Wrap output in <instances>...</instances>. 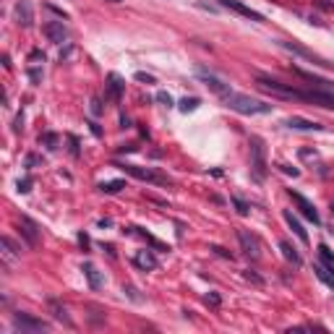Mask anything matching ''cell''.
Wrapping results in <instances>:
<instances>
[{
    "mask_svg": "<svg viewBox=\"0 0 334 334\" xmlns=\"http://www.w3.org/2000/svg\"><path fill=\"white\" fill-rule=\"evenodd\" d=\"M225 107H230L233 113H240V115H266L272 113V105H266L261 99H253L248 94H240V91H230V94L222 97Z\"/></svg>",
    "mask_w": 334,
    "mask_h": 334,
    "instance_id": "1",
    "label": "cell"
},
{
    "mask_svg": "<svg viewBox=\"0 0 334 334\" xmlns=\"http://www.w3.org/2000/svg\"><path fill=\"white\" fill-rule=\"evenodd\" d=\"M256 86L261 89V91H266V94H272V97L303 102V89L290 86V84H282V81H277L272 76H264V73H256Z\"/></svg>",
    "mask_w": 334,
    "mask_h": 334,
    "instance_id": "2",
    "label": "cell"
},
{
    "mask_svg": "<svg viewBox=\"0 0 334 334\" xmlns=\"http://www.w3.org/2000/svg\"><path fill=\"white\" fill-rule=\"evenodd\" d=\"M115 167H120V170H123V172H128V175H133L136 180L154 183V185H170V180H167L165 175H160V172L149 170V167H138V165H115Z\"/></svg>",
    "mask_w": 334,
    "mask_h": 334,
    "instance_id": "3",
    "label": "cell"
},
{
    "mask_svg": "<svg viewBox=\"0 0 334 334\" xmlns=\"http://www.w3.org/2000/svg\"><path fill=\"white\" fill-rule=\"evenodd\" d=\"M13 327L21 334H37V332H47V321L32 316V313H13Z\"/></svg>",
    "mask_w": 334,
    "mask_h": 334,
    "instance_id": "4",
    "label": "cell"
},
{
    "mask_svg": "<svg viewBox=\"0 0 334 334\" xmlns=\"http://www.w3.org/2000/svg\"><path fill=\"white\" fill-rule=\"evenodd\" d=\"M250 167H253L256 180H264V175H266V154H264L261 138H250Z\"/></svg>",
    "mask_w": 334,
    "mask_h": 334,
    "instance_id": "5",
    "label": "cell"
},
{
    "mask_svg": "<svg viewBox=\"0 0 334 334\" xmlns=\"http://www.w3.org/2000/svg\"><path fill=\"white\" fill-rule=\"evenodd\" d=\"M238 240H240L243 253L250 258V261H256V258L261 256V243H258V238L253 233H248V230H238Z\"/></svg>",
    "mask_w": 334,
    "mask_h": 334,
    "instance_id": "6",
    "label": "cell"
},
{
    "mask_svg": "<svg viewBox=\"0 0 334 334\" xmlns=\"http://www.w3.org/2000/svg\"><path fill=\"white\" fill-rule=\"evenodd\" d=\"M290 199L295 201V204H298V209H300V214L305 217V219H311L313 222V225H321V217H319V211H316V207H313V204L308 201V199H305V196H300V193L298 191H290Z\"/></svg>",
    "mask_w": 334,
    "mask_h": 334,
    "instance_id": "7",
    "label": "cell"
},
{
    "mask_svg": "<svg viewBox=\"0 0 334 334\" xmlns=\"http://www.w3.org/2000/svg\"><path fill=\"white\" fill-rule=\"evenodd\" d=\"M13 18H16L18 26H24V29H29V26L34 24V11H32L29 0H16V5H13Z\"/></svg>",
    "mask_w": 334,
    "mask_h": 334,
    "instance_id": "8",
    "label": "cell"
},
{
    "mask_svg": "<svg viewBox=\"0 0 334 334\" xmlns=\"http://www.w3.org/2000/svg\"><path fill=\"white\" fill-rule=\"evenodd\" d=\"M199 79H201V84H204V86H209V89L214 91L217 97H225V94H230V91H233V89H230V84H225L222 79H217L214 73L199 71Z\"/></svg>",
    "mask_w": 334,
    "mask_h": 334,
    "instance_id": "9",
    "label": "cell"
},
{
    "mask_svg": "<svg viewBox=\"0 0 334 334\" xmlns=\"http://www.w3.org/2000/svg\"><path fill=\"white\" fill-rule=\"evenodd\" d=\"M42 32L55 44H63V42L68 40V32H66V26H63V21H47V24L42 26Z\"/></svg>",
    "mask_w": 334,
    "mask_h": 334,
    "instance_id": "10",
    "label": "cell"
},
{
    "mask_svg": "<svg viewBox=\"0 0 334 334\" xmlns=\"http://www.w3.org/2000/svg\"><path fill=\"white\" fill-rule=\"evenodd\" d=\"M280 47H285V50H290V52H295V55H300V58H308V60H313V63H319V66H327V68H332L334 63H327L324 58H319V55H313L311 50H305V47H300L298 42H280Z\"/></svg>",
    "mask_w": 334,
    "mask_h": 334,
    "instance_id": "11",
    "label": "cell"
},
{
    "mask_svg": "<svg viewBox=\"0 0 334 334\" xmlns=\"http://www.w3.org/2000/svg\"><path fill=\"white\" fill-rule=\"evenodd\" d=\"M219 5L222 8H230V11H235V13L246 16V18H250V21H264V16L258 13V11H253V8H248L243 3H238V0H219Z\"/></svg>",
    "mask_w": 334,
    "mask_h": 334,
    "instance_id": "12",
    "label": "cell"
},
{
    "mask_svg": "<svg viewBox=\"0 0 334 334\" xmlns=\"http://www.w3.org/2000/svg\"><path fill=\"white\" fill-rule=\"evenodd\" d=\"M285 125L290 128V131H324L321 123H316V120H308V118H298V115L287 118Z\"/></svg>",
    "mask_w": 334,
    "mask_h": 334,
    "instance_id": "13",
    "label": "cell"
},
{
    "mask_svg": "<svg viewBox=\"0 0 334 334\" xmlns=\"http://www.w3.org/2000/svg\"><path fill=\"white\" fill-rule=\"evenodd\" d=\"M18 225H21V235L26 238V243L34 248L37 243H40V225H37L34 219H29V217H21Z\"/></svg>",
    "mask_w": 334,
    "mask_h": 334,
    "instance_id": "14",
    "label": "cell"
},
{
    "mask_svg": "<svg viewBox=\"0 0 334 334\" xmlns=\"http://www.w3.org/2000/svg\"><path fill=\"white\" fill-rule=\"evenodd\" d=\"M123 89H125V81L118 76V73H110L107 76V91L105 97L113 99V102H120V97H123Z\"/></svg>",
    "mask_w": 334,
    "mask_h": 334,
    "instance_id": "15",
    "label": "cell"
},
{
    "mask_svg": "<svg viewBox=\"0 0 334 334\" xmlns=\"http://www.w3.org/2000/svg\"><path fill=\"white\" fill-rule=\"evenodd\" d=\"M133 264H136L138 269H144V272H154V269L160 266V261H157V256L152 253V250H136Z\"/></svg>",
    "mask_w": 334,
    "mask_h": 334,
    "instance_id": "16",
    "label": "cell"
},
{
    "mask_svg": "<svg viewBox=\"0 0 334 334\" xmlns=\"http://www.w3.org/2000/svg\"><path fill=\"white\" fill-rule=\"evenodd\" d=\"M282 217H285V222H287V225H290V230H292V233L298 235V240H300V243H308V233H305V227L300 225V219L295 217L290 209H285V211H282Z\"/></svg>",
    "mask_w": 334,
    "mask_h": 334,
    "instance_id": "17",
    "label": "cell"
},
{
    "mask_svg": "<svg viewBox=\"0 0 334 334\" xmlns=\"http://www.w3.org/2000/svg\"><path fill=\"white\" fill-rule=\"evenodd\" d=\"M81 272H84V277L89 280V287H91V290H99V287L105 285V277L99 274V269H97L94 264H89V261H86V264L81 266Z\"/></svg>",
    "mask_w": 334,
    "mask_h": 334,
    "instance_id": "18",
    "label": "cell"
},
{
    "mask_svg": "<svg viewBox=\"0 0 334 334\" xmlns=\"http://www.w3.org/2000/svg\"><path fill=\"white\" fill-rule=\"evenodd\" d=\"M50 305V311H52V316L58 319V321H63L66 327H73V321H71V316H68V311H66V305H60L58 300H50L47 303Z\"/></svg>",
    "mask_w": 334,
    "mask_h": 334,
    "instance_id": "19",
    "label": "cell"
},
{
    "mask_svg": "<svg viewBox=\"0 0 334 334\" xmlns=\"http://www.w3.org/2000/svg\"><path fill=\"white\" fill-rule=\"evenodd\" d=\"M313 272L319 274V280H321V282H327V285L332 287V290H334V272H332V269H329L327 264H316V266H313Z\"/></svg>",
    "mask_w": 334,
    "mask_h": 334,
    "instance_id": "20",
    "label": "cell"
},
{
    "mask_svg": "<svg viewBox=\"0 0 334 334\" xmlns=\"http://www.w3.org/2000/svg\"><path fill=\"white\" fill-rule=\"evenodd\" d=\"M280 250H282V256L287 258V261H292L295 266H300V256H298V250H295L287 240H280Z\"/></svg>",
    "mask_w": 334,
    "mask_h": 334,
    "instance_id": "21",
    "label": "cell"
},
{
    "mask_svg": "<svg viewBox=\"0 0 334 334\" xmlns=\"http://www.w3.org/2000/svg\"><path fill=\"white\" fill-rule=\"evenodd\" d=\"M123 188H125L123 180H107V183H99V191H102V193H120Z\"/></svg>",
    "mask_w": 334,
    "mask_h": 334,
    "instance_id": "22",
    "label": "cell"
},
{
    "mask_svg": "<svg viewBox=\"0 0 334 334\" xmlns=\"http://www.w3.org/2000/svg\"><path fill=\"white\" fill-rule=\"evenodd\" d=\"M201 105V99L199 97H185V99H180V113H193V110H196Z\"/></svg>",
    "mask_w": 334,
    "mask_h": 334,
    "instance_id": "23",
    "label": "cell"
},
{
    "mask_svg": "<svg viewBox=\"0 0 334 334\" xmlns=\"http://www.w3.org/2000/svg\"><path fill=\"white\" fill-rule=\"evenodd\" d=\"M319 256H321V261H324V264H327V266L332 269V272H334V253H332V250H329L327 246H319Z\"/></svg>",
    "mask_w": 334,
    "mask_h": 334,
    "instance_id": "24",
    "label": "cell"
},
{
    "mask_svg": "<svg viewBox=\"0 0 334 334\" xmlns=\"http://www.w3.org/2000/svg\"><path fill=\"white\" fill-rule=\"evenodd\" d=\"M0 243H3V248H5V253H8V256H18V253H21V248H18V246H16L8 235H3V240H0Z\"/></svg>",
    "mask_w": 334,
    "mask_h": 334,
    "instance_id": "25",
    "label": "cell"
},
{
    "mask_svg": "<svg viewBox=\"0 0 334 334\" xmlns=\"http://www.w3.org/2000/svg\"><path fill=\"white\" fill-rule=\"evenodd\" d=\"M40 144H44L50 152H55V149H58V136H55V133H44V136H40Z\"/></svg>",
    "mask_w": 334,
    "mask_h": 334,
    "instance_id": "26",
    "label": "cell"
},
{
    "mask_svg": "<svg viewBox=\"0 0 334 334\" xmlns=\"http://www.w3.org/2000/svg\"><path fill=\"white\" fill-rule=\"evenodd\" d=\"M230 201H233V204H235V209H238V214H240V217H248V211H250V207H248V204H246L243 199H240V196H233V199H230Z\"/></svg>",
    "mask_w": 334,
    "mask_h": 334,
    "instance_id": "27",
    "label": "cell"
},
{
    "mask_svg": "<svg viewBox=\"0 0 334 334\" xmlns=\"http://www.w3.org/2000/svg\"><path fill=\"white\" fill-rule=\"evenodd\" d=\"M16 191H18V193H29V191H32V178L18 180V183H16Z\"/></svg>",
    "mask_w": 334,
    "mask_h": 334,
    "instance_id": "28",
    "label": "cell"
},
{
    "mask_svg": "<svg viewBox=\"0 0 334 334\" xmlns=\"http://www.w3.org/2000/svg\"><path fill=\"white\" fill-rule=\"evenodd\" d=\"M204 303H207V305H211V308H219V303H222V298H219V295H217V292H209V295H207V298H204Z\"/></svg>",
    "mask_w": 334,
    "mask_h": 334,
    "instance_id": "29",
    "label": "cell"
},
{
    "mask_svg": "<svg viewBox=\"0 0 334 334\" xmlns=\"http://www.w3.org/2000/svg\"><path fill=\"white\" fill-rule=\"evenodd\" d=\"M157 102H162L165 107H172V97L167 91H157Z\"/></svg>",
    "mask_w": 334,
    "mask_h": 334,
    "instance_id": "30",
    "label": "cell"
},
{
    "mask_svg": "<svg viewBox=\"0 0 334 334\" xmlns=\"http://www.w3.org/2000/svg\"><path fill=\"white\" fill-rule=\"evenodd\" d=\"M280 170H282L285 175H292V178H298V175H300L298 167H290V165H280Z\"/></svg>",
    "mask_w": 334,
    "mask_h": 334,
    "instance_id": "31",
    "label": "cell"
},
{
    "mask_svg": "<svg viewBox=\"0 0 334 334\" xmlns=\"http://www.w3.org/2000/svg\"><path fill=\"white\" fill-rule=\"evenodd\" d=\"M136 81H141V84H154V76H149V73H144V71H138V73H136Z\"/></svg>",
    "mask_w": 334,
    "mask_h": 334,
    "instance_id": "32",
    "label": "cell"
},
{
    "mask_svg": "<svg viewBox=\"0 0 334 334\" xmlns=\"http://www.w3.org/2000/svg\"><path fill=\"white\" fill-rule=\"evenodd\" d=\"M211 250H214L217 256H222V258H230V261H233V253H230V250H225V248H219V246H211Z\"/></svg>",
    "mask_w": 334,
    "mask_h": 334,
    "instance_id": "33",
    "label": "cell"
},
{
    "mask_svg": "<svg viewBox=\"0 0 334 334\" xmlns=\"http://www.w3.org/2000/svg\"><path fill=\"white\" fill-rule=\"evenodd\" d=\"M91 115H102V105H99V97H91Z\"/></svg>",
    "mask_w": 334,
    "mask_h": 334,
    "instance_id": "34",
    "label": "cell"
},
{
    "mask_svg": "<svg viewBox=\"0 0 334 334\" xmlns=\"http://www.w3.org/2000/svg\"><path fill=\"white\" fill-rule=\"evenodd\" d=\"M29 79H32V84H34V86H37V84H40V81H42V73H40V71H37V68H29Z\"/></svg>",
    "mask_w": 334,
    "mask_h": 334,
    "instance_id": "35",
    "label": "cell"
},
{
    "mask_svg": "<svg viewBox=\"0 0 334 334\" xmlns=\"http://www.w3.org/2000/svg\"><path fill=\"white\" fill-rule=\"evenodd\" d=\"M68 141H71V154L79 157V138L76 136H68Z\"/></svg>",
    "mask_w": 334,
    "mask_h": 334,
    "instance_id": "36",
    "label": "cell"
},
{
    "mask_svg": "<svg viewBox=\"0 0 334 334\" xmlns=\"http://www.w3.org/2000/svg\"><path fill=\"white\" fill-rule=\"evenodd\" d=\"M21 128H24V115L18 113V115H16V120H13V131L18 133V131H21Z\"/></svg>",
    "mask_w": 334,
    "mask_h": 334,
    "instance_id": "37",
    "label": "cell"
},
{
    "mask_svg": "<svg viewBox=\"0 0 334 334\" xmlns=\"http://www.w3.org/2000/svg\"><path fill=\"white\" fill-rule=\"evenodd\" d=\"M300 157H303V160H316L319 154H316V152H311V149H303V152H300Z\"/></svg>",
    "mask_w": 334,
    "mask_h": 334,
    "instance_id": "38",
    "label": "cell"
},
{
    "mask_svg": "<svg viewBox=\"0 0 334 334\" xmlns=\"http://www.w3.org/2000/svg\"><path fill=\"white\" fill-rule=\"evenodd\" d=\"M89 128H91V133H94V136H97V138H99V136H102V128H99V125H97V123H89Z\"/></svg>",
    "mask_w": 334,
    "mask_h": 334,
    "instance_id": "39",
    "label": "cell"
},
{
    "mask_svg": "<svg viewBox=\"0 0 334 334\" xmlns=\"http://www.w3.org/2000/svg\"><path fill=\"white\" fill-rule=\"evenodd\" d=\"M110 3H120V0H110Z\"/></svg>",
    "mask_w": 334,
    "mask_h": 334,
    "instance_id": "40",
    "label": "cell"
}]
</instances>
